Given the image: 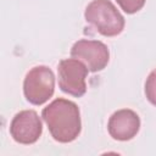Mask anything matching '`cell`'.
<instances>
[{
  "label": "cell",
  "mask_w": 156,
  "mask_h": 156,
  "mask_svg": "<svg viewBox=\"0 0 156 156\" xmlns=\"http://www.w3.org/2000/svg\"><path fill=\"white\" fill-rule=\"evenodd\" d=\"M119 7L128 15H133L141 10L146 0H116Z\"/></svg>",
  "instance_id": "9c48e42d"
},
{
  "label": "cell",
  "mask_w": 156,
  "mask_h": 156,
  "mask_svg": "<svg viewBox=\"0 0 156 156\" xmlns=\"http://www.w3.org/2000/svg\"><path fill=\"white\" fill-rule=\"evenodd\" d=\"M43 133V123L34 110H23L15 115L10 124V134L15 141L24 145L34 144Z\"/></svg>",
  "instance_id": "8992f818"
},
{
  "label": "cell",
  "mask_w": 156,
  "mask_h": 156,
  "mask_svg": "<svg viewBox=\"0 0 156 156\" xmlns=\"http://www.w3.org/2000/svg\"><path fill=\"white\" fill-rule=\"evenodd\" d=\"M55 91V74L48 66H35L28 71L23 80V94L32 105H43Z\"/></svg>",
  "instance_id": "3957f363"
},
{
  "label": "cell",
  "mask_w": 156,
  "mask_h": 156,
  "mask_svg": "<svg viewBox=\"0 0 156 156\" xmlns=\"http://www.w3.org/2000/svg\"><path fill=\"white\" fill-rule=\"evenodd\" d=\"M85 21L101 35L116 37L124 29V17L110 0H93L84 12Z\"/></svg>",
  "instance_id": "7a4b0ae2"
},
{
  "label": "cell",
  "mask_w": 156,
  "mask_h": 156,
  "mask_svg": "<svg viewBox=\"0 0 156 156\" xmlns=\"http://www.w3.org/2000/svg\"><path fill=\"white\" fill-rule=\"evenodd\" d=\"M140 129V118L130 108H122L113 112L107 123L108 134L118 141L133 139Z\"/></svg>",
  "instance_id": "52a82bcc"
},
{
  "label": "cell",
  "mask_w": 156,
  "mask_h": 156,
  "mask_svg": "<svg viewBox=\"0 0 156 156\" xmlns=\"http://www.w3.org/2000/svg\"><path fill=\"white\" fill-rule=\"evenodd\" d=\"M145 96L154 106H156V68L151 71L145 82Z\"/></svg>",
  "instance_id": "ba28073f"
},
{
  "label": "cell",
  "mask_w": 156,
  "mask_h": 156,
  "mask_svg": "<svg viewBox=\"0 0 156 156\" xmlns=\"http://www.w3.org/2000/svg\"><path fill=\"white\" fill-rule=\"evenodd\" d=\"M88 67L77 58H63L57 66L58 87L60 89L72 96L80 98L87 91Z\"/></svg>",
  "instance_id": "277c9868"
},
{
  "label": "cell",
  "mask_w": 156,
  "mask_h": 156,
  "mask_svg": "<svg viewBox=\"0 0 156 156\" xmlns=\"http://www.w3.org/2000/svg\"><path fill=\"white\" fill-rule=\"evenodd\" d=\"M41 117L51 136L58 143H71L80 134L82 121L79 107L71 100L55 99L43 108Z\"/></svg>",
  "instance_id": "6da1fadb"
},
{
  "label": "cell",
  "mask_w": 156,
  "mask_h": 156,
  "mask_svg": "<svg viewBox=\"0 0 156 156\" xmlns=\"http://www.w3.org/2000/svg\"><path fill=\"white\" fill-rule=\"evenodd\" d=\"M71 56L80 60L89 72H100L108 63L110 51L107 45L100 40L79 39L72 45Z\"/></svg>",
  "instance_id": "5b68a950"
}]
</instances>
